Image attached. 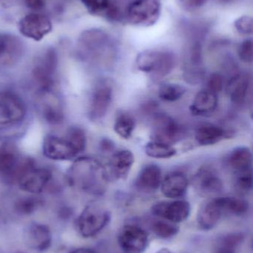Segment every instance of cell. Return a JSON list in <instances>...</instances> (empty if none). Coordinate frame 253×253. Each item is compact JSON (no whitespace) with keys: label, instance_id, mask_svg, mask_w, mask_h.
<instances>
[{"label":"cell","instance_id":"obj_1","mask_svg":"<svg viewBox=\"0 0 253 253\" xmlns=\"http://www.w3.org/2000/svg\"><path fill=\"white\" fill-rule=\"evenodd\" d=\"M65 182L69 187L89 194L100 193L108 181L105 167L95 158L79 156L67 171Z\"/></svg>","mask_w":253,"mask_h":253},{"label":"cell","instance_id":"obj_2","mask_svg":"<svg viewBox=\"0 0 253 253\" xmlns=\"http://www.w3.org/2000/svg\"><path fill=\"white\" fill-rule=\"evenodd\" d=\"M16 184L27 194H41L55 185L53 171L48 167L38 165L31 157H24Z\"/></svg>","mask_w":253,"mask_h":253},{"label":"cell","instance_id":"obj_3","mask_svg":"<svg viewBox=\"0 0 253 253\" xmlns=\"http://www.w3.org/2000/svg\"><path fill=\"white\" fill-rule=\"evenodd\" d=\"M28 108L24 98L11 88L0 89V129H15L26 121Z\"/></svg>","mask_w":253,"mask_h":253},{"label":"cell","instance_id":"obj_4","mask_svg":"<svg viewBox=\"0 0 253 253\" xmlns=\"http://www.w3.org/2000/svg\"><path fill=\"white\" fill-rule=\"evenodd\" d=\"M58 55L53 48H49L37 58L31 70V77L38 93L51 91L56 84Z\"/></svg>","mask_w":253,"mask_h":253},{"label":"cell","instance_id":"obj_5","mask_svg":"<svg viewBox=\"0 0 253 253\" xmlns=\"http://www.w3.org/2000/svg\"><path fill=\"white\" fill-rule=\"evenodd\" d=\"M176 65V57L168 50H146L138 53L136 66L141 72L157 78L169 75Z\"/></svg>","mask_w":253,"mask_h":253},{"label":"cell","instance_id":"obj_6","mask_svg":"<svg viewBox=\"0 0 253 253\" xmlns=\"http://www.w3.org/2000/svg\"><path fill=\"white\" fill-rule=\"evenodd\" d=\"M160 0H132L124 12V19L133 26L149 28L157 23L161 14Z\"/></svg>","mask_w":253,"mask_h":253},{"label":"cell","instance_id":"obj_7","mask_svg":"<svg viewBox=\"0 0 253 253\" xmlns=\"http://www.w3.org/2000/svg\"><path fill=\"white\" fill-rule=\"evenodd\" d=\"M110 212L98 205L86 206L79 215L76 226L82 237L89 239L99 234L109 223Z\"/></svg>","mask_w":253,"mask_h":253},{"label":"cell","instance_id":"obj_8","mask_svg":"<svg viewBox=\"0 0 253 253\" xmlns=\"http://www.w3.org/2000/svg\"><path fill=\"white\" fill-rule=\"evenodd\" d=\"M43 153L45 157L55 162L74 161L80 153L65 135L59 136L48 134L43 141Z\"/></svg>","mask_w":253,"mask_h":253},{"label":"cell","instance_id":"obj_9","mask_svg":"<svg viewBox=\"0 0 253 253\" xmlns=\"http://www.w3.org/2000/svg\"><path fill=\"white\" fill-rule=\"evenodd\" d=\"M78 46L86 57L98 59L109 48L111 38L103 30L92 28L85 31L80 35Z\"/></svg>","mask_w":253,"mask_h":253},{"label":"cell","instance_id":"obj_10","mask_svg":"<svg viewBox=\"0 0 253 253\" xmlns=\"http://www.w3.org/2000/svg\"><path fill=\"white\" fill-rule=\"evenodd\" d=\"M113 99V87L108 81H100L92 90L89 102L88 116L93 122L105 117L111 106Z\"/></svg>","mask_w":253,"mask_h":253},{"label":"cell","instance_id":"obj_11","mask_svg":"<svg viewBox=\"0 0 253 253\" xmlns=\"http://www.w3.org/2000/svg\"><path fill=\"white\" fill-rule=\"evenodd\" d=\"M23 159L13 144L0 145V180L7 184H16Z\"/></svg>","mask_w":253,"mask_h":253},{"label":"cell","instance_id":"obj_12","mask_svg":"<svg viewBox=\"0 0 253 253\" xmlns=\"http://www.w3.org/2000/svg\"><path fill=\"white\" fill-rule=\"evenodd\" d=\"M39 110L49 126H61L65 121V111L60 98L53 90L38 93Z\"/></svg>","mask_w":253,"mask_h":253},{"label":"cell","instance_id":"obj_13","mask_svg":"<svg viewBox=\"0 0 253 253\" xmlns=\"http://www.w3.org/2000/svg\"><path fill=\"white\" fill-rule=\"evenodd\" d=\"M19 30L24 37L39 42L52 31L51 21L42 13H29L19 21Z\"/></svg>","mask_w":253,"mask_h":253},{"label":"cell","instance_id":"obj_14","mask_svg":"<svg viewBox=\"0 0 253 253\" xmlns=\"http://www.w3.org/2000/svg\"><path fill=\"white\" fill-rule=\"evenodd\" d=\"M191 212V206L187 201L160 202L152 207V213L173 224L186 221Z\"/></svg>","mask_w":253,"mask_h":253},{"label":"cell","instance_id":"obj_15","mask_svg":"<svg viewBox=\"0 0 253 253\" xmlns=\"http://www.w3.org/2000/svg\"><path fill=\"white\" fill-rule=\"evenodd\" d=\"M118 243L124 253H143L148 247V234L138 226L126 225L119 234Z\"/></svg>","mask_w":253,"mask_h":253},{"label":"cell","instance_id":"obj_16","mask_svg":"<svg viewBox=\"0 0 253 253\" xmlns=\"http://www.w3.org/2000/svg\"><path fill=\"white\" fill-rule=\"evenodd\" d=\"M24 54V44L20 39L11 34H0V69L16 65Z\"/></svg>","mask_w":253,"mask_h":253},{"label":"cell","instance_id":"obj_17","mask_svg":"<svg viewBox=\"0 0 253 253\" xmlns=\"http://www.w3.org/2000/svg\"><path fill=\"white\" fill-rule=\"evenodd\" d=\"M24 239L27 246L33 251L45 252L51 247L53 233L47 224L33 222L25 228Z\"/></svg>","mask_w":253,"mask_h":253},{"label":"cell","instance_id":"obj_18","mask_svg":"<svg viewBox=\"0 0 253 253\" xmlns=\"http://www.w3.org/2000/svg\"><path fill=\"white\" fill-rule=\"evenodd\" d=\"M135 163V156L129 150H120L114 152L110 156L105 167L108 180H124L129 175Z\"/></svg>","mask_w":253,"mask_h":253},{"label":"cell","instance_id":"obj_19","mask_svg":"<svg viewBox=\"0 0 253 253\" xmlns=\"http://www.w3.org/2000/svg\"><path fill=\"white\" fill-rule=\"evenodd\" d=\"M184 129L173 119L168 116H160L154 126V141L172 144L182 138Z\"/></svg>","mask_w":253,"mask_h":253},{"label":"cell","instance_id":"obj_20","mask_svg":"<svg viewBox=\"0 0 253 253\" xmlns=\"http://www.w3.org/2000/svg\"><path fill=\"white\" fill-rule=\"evenodd\" d=\"M196 187L205 195H215L223 190V182L213 167L205 165L201 167L194 177Z\"/></svg>","mask_w":253,"mask_h":253},{"label":"cell","instance_id":"obj_21","mask_svg":"<svg viewBox=\"0 0 253 253\" xmlns=\"http://www.w3.org/2000/svg\"><path fill=\"white\" fill-rule=\"evenodd\" d=\"M188 186V178L185 174L173 172L162 179L160 187L163 196L171 199H178L187 193Z\"/></svg>","mask_w":253,"mask_h":253},{"label":"cell","instance_id":"obj_22","mask_svg":"<svg viewBox=\"0 0 253 253\" xmlns=\"http://www.w3.org/2000/svg\"><path fill=\"white\" fill-rule=\"evenodd\" d=\"M218 99L217 93L206 89L200 90L195 96L190 111L196 117H209L218 108Z\"/></svg>","mask_w":253,"mask_h":253},{"label":"cell","instance_id":"obj_23","mask_svg":"<svg viewBox=\"0 0 253 253\" xmlns=\"http://www.w3.org/2000/svg\"><path fill=\"white\" fill-rule=\"evenodd\" d=\"M224 214L218 198L203 204L198 212L197 221L199 227L204 230L213 229L219 222Z\"/></svg>","mask_w":253,"mask_h":253},{"label":"cell","instance_id":"obj_24","mask_svg":"<svg viewBox=\"0 0 253 253\" xmlns=\"http://www.w3.org/2000/svg\"><path fill=\"white\" fill-rule=\"evenodd\" d=\"M162 179L160 167L151 164L141 169L135 181V186L141 191L151 193L160 187Z\"/></svg>","mask_w":253,"mask_h":253},{"label":"cell","instance_id":"obj_25","mask_svg":"<svg viewBox=\"0 0 253 253\" xmlns=\"http://www.w3.org/2000/svg\"><path fill=\"white\" fill-rule=\"evenodd\" d=\"M251 87V77L247 74L234 76L229 82L227 93L232 102L242 105L246 100Z\"/></svg>","mask_w":253,"mask_h":253},{"label":"cell","instance_id":"obj_26","mask_svg":"<svg viewBox=\"0 0 253 253\" xmlns=\"http://www.w3.org/2000/svg\"><path fill=\"white\" fill-rule=\"evenodd\" d=\"M228 136V132L225 129L214 125L199 126L195 135L196 141L201 146L213 145Z\"/></svg>","mask_w":253,"mask_h":253},{"label":"cell","instance_id":"obj_27","mask_svg":"<svg viewBox=\"0 0 253 253\" xmlns=\"http://www.w3.org/2000/svg\"><path fill=\"white\" fill-rule=\"evenodd\" d=\"M252 152L248 147H236L228 158L229 166L236 174L252 169Z\"/></svg>","mask_w":253,"mask_h":253},{"label":"cell","instance_id":"obj_28","mask_svg":"<svg viewBox=\"0 0 253 253\" xmlns=\"http://www.w3.org/2000/svg\"><path fill=\"white\" fill-rule=\"evenodd\" d=\"M43 205V199L37 195L28 194L16 199L13 205V209L19 215H30L37 212Z\"/></svg>","mask_w":253,"mask_h":253},{"label":"cell","instance_id":"obj_29","mask_svg":"<svg viewBox=\"0 0 253 253\" xmlns=\"http://www.w3.org/2000/svg\"><path fill=\"white\" fill-rule=\"evenodd\" d=\"M145 153L153 159H167L174 157L177 154V150L170 144L153 140L146 144Z\"/></svg>","mask_w":253,"mask_h":253},{"label":"cell","instance_id":"obj_30","mask_svg":"<svg viewBox=\"0 0 253 253\" xmlns=\"http://www.w3.org/2000/svg\"><path fill=\"white\" fill-rule=\"evenodd\" d=\"M218 199L224 213L228 212L235 215H242L249 210V204L244 199L235 197H219Z\"/></svg>","mask_w":253,"mask_h":253},{"label":"cell","instance_id":"obj_31","mask_svg":"<svg viewBox=\"0 0 253 253\" xmlns=\"http://www.w3.org/2000/svg\"><path fill=\"white\" fill-rule=\"evenodd\" d=\"M135 121L132 116L126 113H121L116 117L114 121V132L123 139H129L133 134Z\"/></svg>","mask_w":253,"mask_h":253},{"label":"cell","instance_id":"obj_32","mask_svg":"<svg viewBox=\"0 0 253 253\" xmlns=\"http://www.w3.org/2000/svg\"><path fill=\"white\" fill-rule=\"evenodd\" d=\"M185 87L178 83H165L158 90L160 99L167 102H174L181 99L186 93Z\"/></svg>","mask_w":253,"mask_h":253},{"label":"cell","instance_id":"obj_33","mask_svg":"<svg viewBox=\"0 0 253 253\" xmlns=\"http://www.w3.org/2000/svg\"><path fill=\"white\" fill-rule=\"evenodd\" d=\"M65 136L72 143L80 155L85 151L87 146V136L83 128L77 126H71L67 130Z\"/></svg>","mask_w":253,"mask_h":253},{"label":"cell","instance_id":"obj_34","mask_svg":"<svg viewBox=\"0 0 253 253\" xmlns=\"http://www.w3.org/2000/svg\"><path fill=\"white\" fill-rule=\"evenodd\" d=\"M88 11L95 16L106 17L113 1L111 0H80Z\"/></svg>","mask_w":253,"mask_h":253},{"label":"cell","instance_id":"obj_35","mask_svg":"<svg viewBox=\"0 0 253 253\" xmlns=\"http://www.w3.org/2000/svg\"><path fill=\"white\" fill-rule=\"evenodd\" d=\"M152 230L157 237L169 239L178 234L179 227L169 221H157L152 224Z\"/></svg>","mask_w":253,"mask_h":253},{"label":"cell","instance_id":"obj_36","mask_svg":"<svg viewBox=\"0 0 253 253\" xmlns=\"http://www.w3.org/2000/svg\"><path fill=\"white\" fill-rule=\"evenodd\" d=\"M253 21L252 16H240L234 22V28L241 35L248 36L253 34Z\"/></svg>","mask_w":253,"mask_h":253},{"label":"cell","instance_id":"obj_37","mask_svg":"<svg viewBox=\"0 0 253 253\" xmlns=\"http://www.w3.org/2000/svg\"><path fill=\"white\" fill-rule=\"evenodd\" d=\"M238 55L239 59L245 63H251L253 62L252 39H247L241 43L238 49Z\"/></svg>","mask_w":253,"mask_h":253},{"label":"cell","instance_id":"obj_38","mask_svg":"<svg viewBox=\"0 0 253 253\" xmlns=\"http://www.w3.org/2000/svg\"><path fill=\"white\" fill-rule=\"evenodd\" d=\"M237 186L243 192H249L253 188L252 169L237 173Z\"/></svg>","mask_w":253,"mask_h":253},{"label":"cell","instance_id":"obj_39","mask_svg":"<svg viewBox=\"0 0 253 253\" xmlns=\"http://www.w3.org/2000/svg\"><path fill=\"white\" fill-rule=\"evenodd\" d=\"M245 239V236L242 233H230L221 239L220 246L227 247L236 250Z\"/></svg>","mask_w":253,"mask_h":253},{"label":"cell","instance_id":"obj_40","mask_svg":"<svg viewBox=\"0 0 253 253\" xmlns=\"http://www.w3.org/2000/svg\"><path fill=\"white\" fill-rule=\"evenodd\" d=\"M224 83L223 76L218 73H214L208 79L207 89L214 93H219L224 87Z\"/></svg>","mask_w":253,"mask_h":253},{"label":"cell","instance_id":"obj_41","mask_svg":"<svg viewBox=\"0 0 253 253\" xmlns=\"http://www.w3.org/2000/svg\"><path fill=\"white\" fill-rule=\"evenodd\" d=\"M183 8L187 10H195L204 6L208 0H178Z\"/></svg>","mask_w":253,"mask_h":253},{"label":"cell","instance_id":"obj_42","mask_svg":"<svg viewBox=\"0 0 253 253\" xmlns=\"http://www.w3.org/2000/svg\"><path fill=\"white\" fill-rule=\"evenodd\" d=\"M114 147H115L114 143L113 142L112 140L109 139V138H104L100 141L99 148L102 153H112L113 150H114Z\"/></svg>","mask_w":253,"mask_h":253},{"label":"cell","instance_id":"obj_43","mask_svg":"<svg viewBox=\"0 0 253 253\" xmlns=\"http://www.w3.org/2000/svg\"><path fill=\"white\" fill-rule=\"evenodd\" d=\"M25 5L32 10H41L46 4L45 0H24Z\"/></svg>","mask_w":253,"mask_h":253},{"label":"cell","instance_id":"obj_44","mask_svg":"<svg viewBox=\"0 0 253 253\" xmlns=\"http://www.w3.org/2000/svg\"><path fill=\"white\" fill-rule=\"evenodd\" d=\"M68 253H98L95 250L89 248H78L72 250Z\"/></svg>","mask_w":253,"mask_h":253},{"label":"cell","instance_id":"obj_45","mask_svg":"<svg viewBox=\"0 0 253 253\" xmlns=\"http://www.w3.org/2000/svg\"><path fill=\"white\" fill-rule=\"evenodd\" d=\"M215 253H236V250L227 247L220 246Z\"/></svg>","mask_w":253,"mask_h":253},{"label":"cell","instance_id":"obj_46","mask_svg":"<svg viewBox=\"0 0 253 253\" xmlns=\"http://www.w3.org/2000/svg\"><path fill=\"white\" fill-rule=\"evenodd\" d=\"M237 0H217L218 3L223 4H230V3L235 2Z\"/></svg>","mask_w":253,"mask_h":253},{"label":"cell","instance_id":"obj_47","mask_svg":"<svg viewBox=\"0 0 253 253\" xmlns=\"http://www.w3.org/2000/svg\"><path fill=\"white\" fill-rule=\"evenodd\" d=\"M157 253H172L168 249H166V248H163V249L160 250V251H158Z\"/></svg>","mask_w":253,"mask_h":253},{"label":"cell","instance_id":"obj_48","mask_svg":"<svg viewBox=\"0 0 253 253\" xmlns=\"http://www.w3.org/2000/svg\"><path fill=\"white\" fill-rule=\"evenodd\" d=\"M9 0H0V4H7V1H8Z\"/></svg>","mask_w":253,"mask_h":253},{"label":"cell","instance_id":"obj_49","mask_svg":"<svg viewBox=\"0 0 253 253\" xmlns=\"http://www.w3.org/2000/svg\"><path fill=\"white\" fill-rule=\"evenodd\" d=\"M20 253V252H19V253Z\"/></svg>","mask_w":253,"mask_h":253}]
</instances>
